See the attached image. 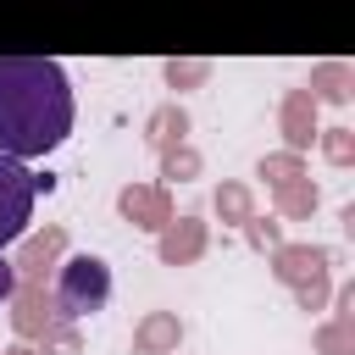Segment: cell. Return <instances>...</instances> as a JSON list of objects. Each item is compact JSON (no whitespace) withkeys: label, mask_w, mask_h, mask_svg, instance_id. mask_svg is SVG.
Instances as JSON below:
<instances>
[{"label":"cell","mask_w":355,"mask_h":355,"mask_svg":"<svg viewBox=\"0 0 355 355\" xmlns=\"http://www.w3.org/2000/svg\"><path fill=\"white\" fill-rule=\"evenodd\" d=\"M72 83L50 55H0V155L39 161L72 133Z\"/></svg>","instance_id":"6da1fadb"},{"label":"cell","mask_w":355,"mask_h":355,"mask_svg":"<svg viewBox=\"0 0 355 355\" xmlns=\"http://www.w3.org/2000/svg\"><path fill=\"white\" fill-rule=\"evenodd\" d=\"M111 300V266L100 255H67V266L55 272V305L67 316H89Z\"/></svg>","instance_id":"7a4b0ae2"},{"label":"cell","mask_w":355,"mask_h":355,"mask_svg":"<svg viewBox=\"0 0 355 355\" xmlns=\"http://www.w3.org/2000/svg\"><path fill=\"white\" fill-rule=\"evenodd\" d=\"M33 172L22 166V161H11V155H0V255H6V244H17L22 233H28V222H33Z\"/></svg>","instance_id":"3957f363"},{"label":"cell","mask_w":355,"mask_h":355,"mask_svg":"<svg viewBox=\"0 0 355 355\" xmlns=\"http://www.w3.org/2000/svg\"><path fill=\"white\" fill-rule=\"evenodd\" d=\"M11 294H17V266L0 255V300H11Z\"/></svg>","instance_id":"277c9868"}]
</instances>
